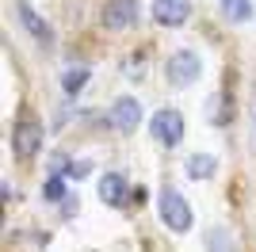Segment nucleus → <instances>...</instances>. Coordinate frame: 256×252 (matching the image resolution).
<instances>
[{
	"label": "nucleus",
	"mask_w": 256,
	"mask_h": 252,
	"mask_svg": "<svg viewBox=\"0 0 256 252\" xmlns=\"http://www.w3.org/2000/svg\"><path fill=\"white\" fill-rule=\"evenodd\" d=\"M157 218L164 222L172 233H188V230H192V222H195L188 199H184L176 188H168V184H164V188H160V195H157Z\"/></svg>",
	"instance_id": "f257e3e1"
},
{
	"label": "nucleus",
	"mask_w": 256,
	"mask_h": 252,
	"mask_svg": "<svg viewBox=\"0 0 256 252\" xmlns=\"http://www.w3.org/2000/svg\"><path fill=\"white\" fill-rule=\"evenodd\" d=\"M199 73H203V58L195 50H176V54H168V62H164V80H168L172 88H192V84L199 80Z\"/></svg>",
	"instance_id": "f03ea898"
},
{
	"label": "nucleus",
	"mask_w": 256,
	"mask_h": 252,
	"mask_svg": "<svg viewBox=\"0 0 256 252\" xmlns=\"http://www.w3.org/2000/svg\"><path fill=\"white\" fill-rule=\"evenodd\" d=\"M42 138H46V130L38 118H20L12 126V153H16V160H31L42 149Z\"/></svg>",
	"instance_id": "7ed1b4c3"
},
{
	"label": "nucleus",
	"mask_w": 256,
	"mask_h": 252,
	"mask_svg": "<svg viewBox=\"0 0 256 252\" xmlns=\"http://www.w3.org/2000/svg\"><path fill=\"white\" fill-rule=\"evenodd\" d=\"M150 134L157 138V146L176 149L184 142V115L176 111V107H160L157 115L150 118Z\"/></svg>",
	"instance_id": "20e7f679"
},
{
	"label": "nucleus",
	"mask_w": 256,
	"mask_h": 252,
	"mask_svg": "<svg viewBox=\"0 0 256 252\" xmlns=\"http://www.w3.org/2000/svg\"><path fill=\"white\" fill-rule=\"evenodd\" d=\"M100 20H104L107 31H126V27L138 23V0H107Z\"/></svg>",
	"instance_id": "39448f33"
},
{
	"label": "nucleus",
	"mask_w": 256,
	"mask_h": 252,
	"mask_svg": "<svg viewBox=\"0 0 256 252\" xmlns=\"http://www.w3.org/2000/svg\"><path fill=\"white\" fill-rule=\"evenodd\" d=\"M142 122V104L134 96H118L115 104H111V126L122 130V134H134Z\"/></svg>",
	"instance_id": "423d86ee"
},
{
	"label": "nucleus",
	"mask_w": 256,
	"mask_h": 252,
	"mask_svg": "<svg viewBox=\"0 0 256 252\" xmlns=\"http://www.w3.org/2000/svg\"><path fill=\"white\" fill-rule=\"evenodd\" d=\"M150 16L160 27H184L188 16H192V0H153Z\"/></svg>",
	"instance_id": "0eeeda50"
},
{
	"label": "nucleus",
	"mask_w": 256,
	"mask_h": 252,
	"mask_svg": "<svg viewBox=\"0 0 256 252\" xmlns=\"http://www.w3.org/2000/svg\"><path fill=\"white\" fill-rule=\"evenodd\" d=\"M16 16H20V23L31 31V38L38 42V46H50V42H54V31L46 27V20L31 8V4H27V0H16Z\"/></svg>",
	"instance_id": "6e6552de"
},
{
	"label": "nucleus",
	"mask_w": 256,
	"mask_h": 252,
	"mask_svg": "<svg viewBox=\"0 0 256 252\" xmlns=\"http://www.w3.org/2000/svg\"><path fill=\"white\" fill-rule=\"evenodd\" d=\"M100 199H104L107 206H126L134 195H130L126 180L118 176V172H104V176H100Z\"/></svg>",
	"instance_id": "1a4fd4ad"
},
{
	"label": "nucleus",
	"mask_w": 256,
	"mask_h": 252,
	"mask_svg": "<svg viewBox=\"0 0 256 252\" xmlns=\"http://www.w3.org/2000/svg\"><path fill=\"white\" fill-rule=\"evenodd\" d=\"M184 168H188L192 180H210L214 172H218V157H214V153H192Z\"/></svg>",
	"instance_id": "9d476101"
},
{
	"label": "nucleus",
	"mask_w": 256,
	"mask_h": 252,
	"mask_svg": "<svg viewBox=\"0 0 256 252\" xmlns=\"http://www.w3.org/2000/svg\"><path fill=\"white\" fill-rule=\"evenodd\" d=\"M222 12H226V20L245 23L252 20V0H222Z\"/></svg>",
	"instance_id": "9b49d317"
},
{
	"label": "nucleus",
	"mask_w": 256,
	"mask_h": 252,
	"mask_svg": "<svg viewBox=\"0 0 256 252\" xmlns=\"http://www.w3.org/2000/svg\"><path fill=\"white\" fill-rule=\"evenodd\" d=\"M88 69L80 65V69H69V73L62 76V88H65V96H76V92H84V84H88Z\"/></svg>",
	"instance_id": "f8f14e48"
},
{
	"label": "nucleus",
	"mask_w": 256,
	"mask_h": 252,
	"mask_svg": "<svg viewBox=\"0 0 256 252\" xmlns=\"http://www.w3.org/2000/svg\"><path fill=\"white\" fill-rule=\"evenodd\" d=\"M42 199L46 202H62V199H69V195H65V180L62 176H50L42 184Z\"/></svg>",
	"instance_id": "ddd939ff"
},
{
	"label": "nucleus",
	"mask_w": 256,
	"mask_h": 252,
	"mask_svg": "<svg viewBox=\"0 0 256 252\" xmlns=\"http://www.w3.org/2000/svg\"><path fill=\"white\" fill-rule=\"evenodd\" d=\"M88 168H92V164H88V160H73L65 176H69V180H84V176H88Z\"/></svg>",
	"instance_id": "4468645a"
}]
</instances>
